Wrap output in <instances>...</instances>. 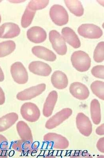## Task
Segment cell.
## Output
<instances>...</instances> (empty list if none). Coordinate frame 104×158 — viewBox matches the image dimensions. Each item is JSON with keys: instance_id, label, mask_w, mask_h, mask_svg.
I'll list each match as a JSON object with an SVG mask.
<instances>
[{"instance_id": "obj_18", "label": "cell", "mask_w": 104, "mask_h": 158, "mask_svg": "<svg viewBox=\"0 0 104 158\" xmlns=\"http://www.w3.org/2000/svg\"><path fill=\"white\" fill-rule=\"evenodd\" d=\"M57 98L58 94L57 91H52L49 93L43 106V114L45 117L48 118L51 116L57 102Z\"/></svg>"}, {"instance_id": "obj_24", "label": "cell", "mask_w": 104, "mask_h": 158, "mask_svg": "<svg viewBox=\"0 0 104 158\" xmlns=\"http://www.w3.org/2000/svg\"><path fill=\"white\" fill-rule=\"evenodd\" d=\"M32 143L23 140L15 141L12 144V148L18 152L26 155L32 149Z\"/></svg>"}, {"instance_id": "obj_33", "label": "cell", "mask_w": 104, "mask_h": 158, "mask_svg": "<svg viewBox=\"0 0 104 158\" xmlns=\"http://www.w3.org/2000/svg\"><path fill=\"white\" fill-rule=\"evenodd\" d=\"M104 124L103 123L98 127L96 130V133L99 136H102L104 135Z\"/></svg>"}, {"instance_id": "obj_37", "label": "cell", "mask_w": 104, "mask_h": 158, "mask_svg": "<svg viewBox=\"0 0 104 158\" xmlns=\"http://www.w3.org/2000/svg\"><path fill=\"white\" fill-rule=\"evenodd\" d=\"M2 1H1V0H0V3H1V2H2Z\"/></svg>"}, {"instance_id": "obj_16", "label": "cell", "mask_w": 104, "mask_h": 158, "mask_svg": "<svg viewBox=\"0 0 104 158\" xmlns=\"http://www.w3.org/2000/svg\"><path fill=\"white\" fill-rule=\"evenodd\" d=\"M63 37L65 41L74 48H78L81 46V42L78 35L71 28L64 27L61 31Z\"/></svg>"}, {"instance_id": "obj_36", "label": "cell", "mask_w": 104, "mask_h": 158, "mask_svg": "<svg viewBox=\"0 0 104 158\" xmlns=\"http://www.w3.org/2000/svg\"><path fill=\"white\" fill-rule=\"evenodd\" d=\"M1 14H0V23H1Z\"/></svg>"}, {"instance_id": "obj_28", "label": "cell", "mask_w": 104, "mask_h": 158, "mask_svg": "<svg viewBox=\"0 0 104 158\" xmlns=\"http://www.w3.org/2000/svg\"><path fill=\"white\" fill-rule=\"evenodd\" d=\"M104 42L102 41L98 44L94 50V59L97 63H101L104 60Z\"/></svg>"}, {"instance_id": "obj_7", "label": "cell", "mask_w": 104, "mask_h": 158, "mask_svg": "<svg viewBox=\"0 0 104 158\" xmlns=\"http://www.w3.org/2000/svg\"><path fill=\"white\" fill-rule=\"evenodd\" d=\"M49 38L53 49L57 54L63 56L67 53V46L65 40L57 31L55 30L50 31Z\"/></svg>"}, {"instance_id": "obj_19", "label": "cell", "mask_w": 104, "mask_h": 158, "mask_svg": "<svg viewBox=\"0 0 104 158\" xmlns=\"http://www.w3.org/2000/svg\"><path fill=\"white\" fill-rule=\"evenodd\" d=\"M16 129L21 139L32 143L33 135L31 131L27 124L24 121H19L17 124Z\"/></svg>"}, {"instance_id": "obj_6", "label": "cell", "mask_w": 104, "mask_h": 158, "mask_svg": "<svg viewBox=\"0 0 104 158\" xmlns=\"http://www.w3.org/2000/svg\"><path fill=\"white\" fill-rule=\"evenodd\" d=\"M78 32L81 36L90 39H99L103 34L99 27L92 23L82 24L79 27Z\"/></svg>"}, {"instance_id": "obj_32", "label": "cell", "mask_w": 104, "mask_h": 158, "mask_svg": "<svg viewBox=\"0 0 104 158\" xmlns=\"http://www.w3.org/2000/svg\"><path fill=\"white\" fill-rule=\"evenodd\" d=\"M5 93L2 89L0 87V105H2L5 103Z\"/></svg>"}, {"instance_id": "obj_21", "label": "cell", "mask_w": 104, "mask_h": 158, "mask_svg": "<svg viewBox=\"0 0 104 158\" xmlns=\"http://www.w3.org/2000/svg\"><path fill=\"white\" fill-rule=\"evenodd\" d=\"M90 112L93 122L95 125H99L102 120V114L100 104L96 99H94L91 102Z\"/></svg>"}, {"instance_id": "obj_27", "label": "cell", "mask_w": 104, "mask_h": 158, "mask_svg": "<svg viewBox=\"0 0 104 158\" xmlns=\"http://www.w3.org/2000/svg\"><path fill=\"white\" fill-rule=\"evenodd\" d=\"M49 1L45 0H32L29 1L27 7L32 10L36 11L43 9L48 5Z\"/></svg>"}, {"instance_id": "obj_3", "label": "cell", "mask_w": 104, "mask_h": 158, "mask_svg": "<svg viewBox=\"0 0 104 158\" xmlns=\"http://www.w3.org/2000/svg\"><path fill=\"white\" fill-rule=\"evenodd\" d=\"M50 15L52 21L59 26L65 25L69 21L68 12L61 5L55 4L52 6L50 10Z\"/></svg>"}, {"instance_id": "obj_13", "label": "cell", "mask_w": 104, "mask_h": 158, "mask_svg": "<svg viewBox=\"0 0 104 158\" xmlns=\"http://www.w3.org/2000/svg\"><path fill=\"white\" fill-rule=\"evenodd\" d=\"M28 68L33 74L42 77H48L52 71V68L48 64L39 60L31 62Z\"/></svg>"}, {"instance_id": "obj_14", "label": "cell", "mask_w": 104, "mask_h": 158, "mask_svg": "<svg viewBox=\"0 0 104 158\" xmlns=\"http://www.w3.org/2000/svg\"><path fill=\"white\" fill-rule=\"evenodd\" d=\"M27 36L30 41L38 44L42 43L46 40L47 38V33L43 28L35 26L32 27L28 29Z\"/></svg>"}, {"instance_id": "obj_31", "label": "cell", "mask_w": 104, "mask_h": 158, "mask_svg": "<svg viewBox=\"0 0 104 158\" xmlns=\"http://www.w3.org/2000/svg\"><path fill=\"white\" fill-rule=\"evenodd\" d=\"M104 138H100L97 143V148L101 153H104Z\"/></svg>"}, {"instance_id": "obj_15", "label": "cell", "mask_w": 104, "mask_h": 158, "mask_svg": "<svg viewBox=\"0 0 104 158\" xmlns=\"http://www.w3.org/2000/svg\"><path fill=\"white\" fill-rule=\"evenodd\" d=\"M32 52L37 57L44 59L46 61H54L57 58L56 55L52 51L44 46H33L32 48Z\"/></svg>"}, {"instance_id": "obj_1", "label": "cell", "mask_w": 104, "mask_h": 158, "mask_svg": "<svg viewBox=\"0 0 104 158\" xmlns=\"http://www.w3.org/2000/svg\"><path fill=\"white\" fill-rule=\"evenodd\" d=\"M73 66L80 72H85L89 70L91 65V59L89 55L82 50H78L73 53L71 56Z\"/></svg>"}, {"instance_id": "obj_11", "label": "cell", "mask_w": 104, "mask_h": 158, "mask_svg": "<svg viewBox=\"0 0 104 158\" xmlns=\"http://www.w3.org/2000/svg\"><path fill=\"white\" fill-rule=\"evenodd\" d=\"M77 128L80 133L85 137H88L92 132V125L89 118L83 113H79L76 117Z\"/></svg>"}, {"instance_id": "obj_22", "label": "cell", "mask_w": 104, "mask_h": 158, "mask_svg": "<svg viewBox=\"0 0 104 158\" xmlns=\"http://www.w3.org/2000/svg\"><path fill=\"white\" fill-rule=\"evenodd\" d=\"M67 8L72 13L77 16L83 15L84 9L81 1L78 0H66L64 1Z\"/></svg>"}, {"instance_id": "obj_29", "label": "cell", "mask_w": 104, "mask_h": 158, "mask_svg": "<svg viewBox=\"0 0 104 158\" xmlns=\"http://www.w3.org/2000/svg\"><path fill=\"white\" fill-rule=\"evenodd\" d=\"M7 139L5 136L0 135V157H6L8 149Z\"/></svg>"}, {"instance_id": "obj_35", "label": "cell", "mask_w": 104, "mask_h": 158, "mask_svg": "<svg viewBox=\"0 0 104 158\" xmlns=\"http://www.w3.org/2000/svg\"><path fill=\"white\" fill-rule=\"evenodd\" d=\"M8 1L11 3H20L25 2V1H23V0H10V1Z\"/></svg>"}, {"instance_id": "obj_2", "label": "cell", "mask_w": 104, "mask_h": 158, "mask_svg": "<svg viewBox=\"0 0 104 158\" xmlns=\"http://www.w3.org/2000/svg\"><path fill=\"white\" fill-rule=\"evenodd\" d=\"M44 141L49 149H64L69 146L67 138L61 135L55 133H49L44 136Z\"/></svg>"}, {"instance_id": "obj_12", "label": "cell", "mask_w": 104, "mask_h": 158, "mask_svg": "<svg viewBox=\"0 0 104 158\" xmlns=\"http://www.w3.org/2000/svg\"><path fill=\"white\" fill-rule=\"evenodd\" d=\"M70 93L74 98L78 100H86L89 95V91L85 85L79 82H74L69 87Z\"/></svg>"}, {"instance_id": "obj_4", "label": "cell", "mask_w": 104, "mask_h": 158, "mask_svg": "<svg viewBox=\"0 0 104 158\" xmlns=\"http://www.w3.org/2000/svg\"><path fill=\"white\" fill-rule=\"evenodd\" d=\"M10 72L12 78L15 82L19 84H24L29 79L28 73L23 63L15 62L10 67Z\"/></svg>"}, {"instance_id": "obj_26", "label": "cell", "mask_w": 104, "mask_h": 158, "mask_svg": "<svg viewBox=\"0 0 104 158\" xmlns=\"http://www.w3.org/2000/svg\"><path fill=\"white\" fill-rule=\"evenodd\" d=\"M91 91L93 94L100 99L104 100V83L101 81H95L92 82L90 86Z\"/></svg>"}, {"instance_id": "obj_34", "label": "cell", "mask_w": 104, "mask_h": 158, "mask_svg": "<svg viewBox=\"0 0 104 158\" xmlns=\"http://www.w3.org/2000/svg\"><path fill=\"white\" fill-rule=\"evenodd\" d=\"M5 80V75L3 71L0 66V82H2Z\"/></svg>"}, {"instance_id": "obj_9", "label": "cell", "mask_w": 104, "mask_h": 158, "mask_svg": "<svg viewBox=\"0 0 104 158\" xmlns=\"http://www.w3.org/2000/svg\"><path fill=\"white\" fill-rule=\"evenodd\" d=\"M46 89L45 84H39L18 93L16 95V98L21 101L30 100L40 95L46 90Z\"/></svg>"}, {"instance_id": "obj_23", "label": "cell", "mask_w": 104, "mask_h": 158, "mask_svg": "<svg viewBox=\"0 0 104 158\" xmlns=\"http://www.w3.org/2000/svg\"><path fill=\"white\" fill-rule=\"evenodd\" d=\"M16 48L13 40H8L0 42V58L6 57L12 53Z\"/></svg>"}, {"instance_id": "obj_8", "label": "cell", "mask_w": 104, "mask_h": 158, "mask_svg": "<svg viewBox=\"0 0 104 158\" xmlns=\"http://www.w3.org/2000/svg\"><path fill=\"white\" fill-rule=\"evenodd\" d=\"M73 113L71 109L65 108L57 113L46 122L45 127L48 129H52L68 119Z\"/></svg>"}, {"instance_id": "obj_17", "label": "cell", "mask_w": 104, "mask_h": 158, "mask_svg": "<svg viewBox=\"0 0 104 158\" xmlns=\"http://www.w3.org/2000/svg\"><path fill=\"white\" fill-rule=\"evenodd\" d=\"M51 81L53 87L58 89H64L68 85V79L64 72L56 70L52 74Z\"/></svg>"}, {"instance_id": "obj_25", "label": "cell", "mask_w": 104, "mask_h": 158, "mask_svg": "<svg viewBox=\"0 0 104 158\" xmlns=\"http://www.w3.org/2000/svg\"><path fill=\"white\" fill-rule=\"evenodd\" d=\"M35 14V11L32 10L26 7L21 19V25L22 27L27 28L31 24Z\"/></svg>"}, {"instance_id": "obj_20", "label": "cell", "mask_w": 104, "mask_h": 158, "mask_svg": "<svg viewBox=\"0 0 104 158\" xmlns=\"http://www.w3.org/2000/svg\"><path fill=\"white\" fill-rule=\"evenodd\" d=\"M18 119V115L15 112L10 113L0 118V132L11 127Z\"/></svg>"}, {"instance_id": "obj_5", "label": "cell", "mask_w": 104, "mask_h": 158, "mask_svg": "<svg viewBox=\"0 0 104 158\" xmlns=\"http://www.w3.org/2000/svg\"><path fill=\"white\" fill-rule=\"evenodd\" d=\"M21 115L28 122L33 123L38 120L40 112L35 104L32 102H26L23 104L20 110Z\"/></svg>"}, {"instance_id": "obj_10", "label": "cell", "mask_w": 104, "mask_h": 158, "mask_svg": "<svg viewBox=\"0 0 104 158\" xmlns=\"http://www.w3.org/2000/svg\"><path fill=\"white\" fill-rule=\"evenodd\" d=\"M21 32L18 24L13 22H6L0 26V38L7 39L16 37Z\"/></svg>"}, {"instance_id": "obj_30", "label": "cell", "mask_w": 104, "mask_h": 158, "mask_svg": "<svg viewBox=\"0 0 104 158\" xmlns=\"http://www.w3.org/2000/svg\"><path fill=\"white\" fill-rule=\"evenodd\" d=\"M104 65H99L93 67L91 70V74L97 78L104 79Z\"/></svg>"}]
</instances>
